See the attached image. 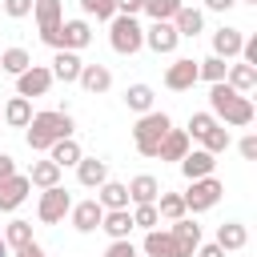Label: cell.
<instances>
[{
	"label": "cell",
	"instance_id": "cell-1",
	"mask_svg": "<svg viewBox=\"0 0 257 257\" xmlns=\"http://www.w3.org/2000/svg\"><path fill=\"white\" fill-rule=\"evenodd\" d=\"M72 116H68V108H48V112H32V120H28V128H24V141H28V149L32 153H48L56 141H64V137H72Z\"/></svg>",
	"mask_w": 257,
	"mask_h": 257
},
{
	"label": "cell",
	"instance_id": "cell-2",
	"mask_svg": "<svg viewBox=\"0 0 257 257\" xmlns=\"http://www.w3.org/2000/svg\"><path fill=\"white\" fill-rule=\"evenodd\" d=\"M209 112H213L225 128H245V124H253V116H257L253 100L241 96V92H233L225 80H221V84H209Z\"/></svg>",
	"mask_w": 257,
	"mask_h": 257
},
{
	"label": "cell",
	"instance_id": "cell-3",
	"mask_svg": "<svg viewBox=\"0 0 257 257\" xmlns=\"http://www.w3.org/2000/svg\"><path fill=\"white\" fill-rule=\"evenodd\" d=\"M173 128V120H169V112H145L137 124H133V145H137V153L141 157H157V149H161V141H165V133Z\"/></svg>",
	"mask_w": 257,
	"mask_h": 257
},
{
	"label": "cell",
	"instance_id": "cell-4",
	"mask_svg": "<svg viewBox=\"0 0 257 257\" xmlns=\"http://www.w3.org/2000/svg\"><path fill=\"white\" fill-rule=\"evenodd\" d=\"M108 44L120 56H137L145 48V28L137 24V16H112L108 20Z\"/></svg>",
	"mask_w": 257,
	"mask_h": 257
},
{
	"label": "cell",
	"instance_id": "cell-5",
	"mask_svg": "<svg viewBox=\"0 0 257 257\" xmlns=\"http://www.w3.org/2000/svg\"><path fill=\"white\" fill-rule=\"evenodd\" d=\"M181 197H185V213H209L225 197V185L217 177H201V181H189V193Z\"/></svg>",
	"mask_w": 257,
	"mask_h": 257
},
{
	"label": "cell",
	"instance_id": "cell-6",
	"mask_svg": "<svg viewBox=\"0 0 257 257\" xmlns=\"http://www.w3.org/2000/svg\"><path fill=\"white\" fill-rule=\"evenodd\" d=\"M68 209H72V193H68L64 185L40 189V205H36V217H40L44 225H56V221H64V217H68Z\"/></svg>",
	"mask_w": 257,
	"mask_h": 257
},
{
	"label": "cell",
	"instance_id": "cell-7",
	"mask_svg": "<svg viewBox=\"0 0 257 257\" xmlns=\"http://www.w3.org/2000/svg\"><path fill=\"white\" fill-rule=\"evenodd\" d=\"M169 237H173V257H193L197 245H201V225L181 217V221L169 225Z\"/></svg>",
	"mask_w": 257,
	"mask_h": 257
},
{
	"label": "cell",
	"instance_id": "cell-8",
	"mask_svg": "<svg viewBox=\"0 0 257 257\" xmlns=\"http://www.w3.org/2000/svg\"><path fill=\"white\" fill-rule=\"evenodd\" d=\"M48 88H52V72H48L44 64H28V68L16 76V96H24V100L44 96Z\"/></svg>",
	"mask_w": 257,
	"mask_h": 257
},
{
	"label": "cell",
	"instance_id": "cell-9",
	"mask_svg": "<svg viewBox=\"0 0 257 257\" xmlns=\"http://www.w3.org/2000/svg\"><path fill=\"white\" fill-rule=\"evenodd\" d=\"M145 44H149L157 56H173L177 44H181V36H177V28H173L169 20H153V24L145 28Z\"/></svg>",
	"mask_w": 257,
	"mask_h": 257
},
{
	"label": "cell",
	"instance_id": "cell-10",
	"mask_svg": "<svg viewBox=\"0 0 257 257\" xmlns=\"http://www.w3.org/2000/svg\"><path fill=\"white\" fill-rule=\"evenodd\" d=\"M241 44H245V32L233 28V24H221V28L213 32V56H221L225 64L241 56Z\"/></svg>",
	"mask_w": 257,
	"mask_h": 257
},
{
	"label": "cell",
	"instance_id": "cell-11",
	"mask_svg": "<svg viewBox=\"0 0 257 257\" xmlns=\"http://www.w3.org/2000/svg\"><path fill=\"white\" fill-rule=\"evenodd\" d=\"M193 84H197V60H193V56H177V60L165 68V88L185 92V88H193Z\"/></svg>",
	"mask_w": 257,
	"mask_h": 257
},
{
	"label": "cell",
	"instance_id": "cell-12",
	"mask_svg": "<svg viewBox=\"0 0 257 257\" xmlns=\"http://www.w3.org/2000/svg\"><path fill=\"white\" fill-rule=\"evenodd\" d=\"M68 217H72V229H76V233H96V229H100L104 209L96 205V197H88V201H72Z\"/></svg>",
	"mask_w": 257,
	"mask_h": 257
},
{
	"label": "cell",
	"instance_id": "cell-13",
	"mask_svg": "<svg viewBox=\"0 0 257 257\" xmlns=\"http://www.w3.org/2000/svg\"><path fill=\"white\" fill-rule=\"evenodd\" d=\"M181 173H185V181H201V177H213V169H217V157L213 153H205V149H189L181 161Z\"/></svg>",
	"mask_w": 257,
	"mask_h": 257
},
{
	"label": "cell",
	"instance_id": "cell-14",
	"mask_svg": "<svg viewBox=\"0 0 257 257\" xmlns=\"http://www.w3.org/2000/svg\"><path fill=\"white\" fill-rule=\"evenodd\" d=\"M28 193H32V185H28V177H24V173L8 177V181L0 185V213H16V209L28 201Z\"/></svg>",
	"mask_w": 257,
	"mask_h": 257
},
{
	"label": "cell",
	"instance_id": "cell-15",
	"mask_svg": "<svg viewBox=\"0 0 257 257\" xmlns=\"http://www.w3.org/2000/svg\"><path fill=\"white\" fill-rule=\"evenodd\" d=\"M80 52H68V48H56L52 52V80H64V84H76V76H80Z\"/></svg>",
	"mask_w": 257,
	"mask_h": 257
},
{
	"label": "cell",
	"instance_id": "cell-16",
	"mask_svg": "<svg viewBox=\"0 0 257 257\" xmlns=\"http://www.w3.org/2000/svg\"><path fill=\"white\" fill-rule=\"evenodd\" d=\"M88 44H92V28H88V20H64V24H60V48L80 52V48H88Z\"/></svg>",
	"mask_w": 257,
	"mask_h": 257
},
{
	"label": "cell",
	"instance_id": "cell-17",
	"mask_svg": "<svg viewBox=\"0 0 257 257\" xmlns=\"http://www.w3.org/2000/svg\"><path fill=\"white\" fill-rule=\"evenodd\" d=\"M76 84H80L84 92L100 96V92H108V88H112V72H108L104 64H80V76H76Z\"/></svg>",
	"mask_w": 257,
	"mask_h": 257
},
{
	"label": "cell",
	"instance_id": "cell-18",
	"mask_svg": "<svg viewBox=\"0 0 257 257\" xmlns=\"http://www.w3.org/2000/svg\"><path fill=\"white\" fill-rule=\"evenodd\" d=\"M169 24L177 28V36H181V40H185V36L193 40V36H201V32H205V12H201V8H189V4H181V12H177Z\"/></svg>",
	"mask_w": 257,
	"mask_h": 257
},
{
	"label": "cell",
	"instance_id": "cell-19",
	"mask_svg": "<svg viewBox=\"0 0 257 257\" xmlns=\"http://www.w3.org/2000/svg\"><path fill=\"white\" fill-rule=\"evenodd\" d=\"M76 181H80L84 189H100V185L108 181V165H104L100 157H80V161H76Z\"/></svg>",
	"mask_w": 257,
	"mask_h": 257
},
{
	"label": "cell",
	"instance_id": "cell-20",
	"mask_svg": "<svg viewBox=\"0 0 257 257\" xmlns=\"http://www.w3.org/2000/svg\"><path fill=\"white\" fill-rule=\"evenodd\" d=\"M124 189H128V201H133V205H157V197H161V181L149 177V173L133 177Z\"/></svg>",
	"mask_w": 257,
	"mask_h": 257
},
{
	"label": "cell",
	"instance_id": "cell-21",
	"mask_svg": "<svg viewBox=\"0 0 257 257\" xmlns=\"http://www.w3.org/2000/svg\"><path fill=\"white\" fill-rule=\"evenodd\" d=\"M189 149H193L189 133H185V128H169L165 141H161V149H157V157H161V161H181Z\"/></svg>",
	"mask_w": 257,
	"mask_h": 257
},
{
	"label": "cell",
	"instance_id": "cell-22",
	"mask_svg": "<svg viewBox=\"0 0 257 257\" xmlns=\"http://www.w3.org/2000/svg\"><path fill=\"white\" fill-rule=\"evenodd\" d=\"M60 173H64V169H60V165H52V161L44 157V161H32V169H28L24 177H28V185H32V189H52V185H60Z\"/></svg>",
	"mask_w": 257,
	"mask_h": 257
},
{
	"label": "cell",
	"instance_id": "cell-23",
	"mask_svg": "<svg viewBox=\"0 0 257 257\" xmlns=\"http://www.w3.org/2000/svg\"><path fill=\"white\" fill-rule=\"evenodd\" d=\"M100 229H104L112 241H128V233H133V213H128V209H108V213L100 217Z\"/></svg>",
	"mask_w": 257,
	"mask_h": 257
},
{
	"label": "cell",
	"instance_id": "cell-24",
	"mask_svg": "<svg viewBox=\"0 0 257 257\" xmlns=\"http://www.w3.org/2000/svg\"><path fill=\"white\" fill-rule=\"evenodd\" d=\"M217 245H221L225 253H237V249L249 245V229H245L241 221H225V225H217Z\"/></svg>",
	"mask_w": 257,
	"mask_h": 257
},
{
	"label": "cell",
	"instance_id": "cell-25",
	"mask_svg": "<svg viewBox=\"0 0 257 257\" xmlns=\"http://www.w3.org/2000/svg\"><path fill=\"white\" fill-rule=\"evenodd\" d=\"M225 84H229L233 92L249 96V92L257 88V68H253V64H229V72H225Z\"/></svg>",
	"mask_w": 257,
	"mask_h": 257
},
{
	"label": "cell",
	"instance_id": "cell-26",
	"mask_svg": "<svg viewBox=\"0 0 257 257\" xmlns=\"http://www.w3.org/2000/svg\"><path fill=\"white\" fill-rule=\"evenodd\" d=\"M84 153H80V145H76V137H64V141H56L52 149H48V161L52 165H60V169H76V161H80Z\"/></svg>",
	"mask_w": 257,
	"mask_h": 257
},
{
	"label": "cell",
	"instance_id": "cell-27",
	"mask_svg": "<svg viewBox=\"0 0 257 257\" xmlns=\"http://www.w3.org/2000/svg\"><path fill=\"white\" fill-rule=\"evenodd\" d=\"M96 205L108 213V209H128V189L120 185V181H104L100 189H96Z\"/></svg>",
	"mask_w": 257,
	"mask_h": 257
},
{
	"label": "cell",
	"instance_id": "cell-28",
	"mask_svg": "<svg viewBox=\"0 0 257 257\" xmlns=\"http://www.w3.org/2000/svg\"><path fill=\"white\" fill-rule=\"evenodd\" d=\"M28 120H32V100L12 96V100L4 104V124H8V128H28Z\"/></svg>",
	"mask_w": 257,
	"mask_h": 257
},
{
	"label": "cell",
	"instance_id": "cell-29",
	"mask_svg": "<svg viewBox=\"0 0 257 257\" xmlns=\"http://www.w3.org/2000/svg\"><path fill=\"white\" fill-rule=\"evenodd\" d=\"M0 237H4V245L16 253V249L32 245V221H20V217H16V221H8V225H4V233H0Z\"/></svg>",
	"mask_w": 257,
	"mask_h": 257
},
{
	"label": "cell",
	"instance_id": "cell-30",
	"mask_svg": "<svg viewBox=\"0 0 257 257\" xmlns=\"http://www.w3.org/2000/svg\"><path fill=\"white\" fill-rule=\"evenodd\" d=\"M32 16H36L40 28H52V24L64 20V4L60 0H32Z\"/></svg>",
	"mask_w": 257,
	"mask_h": 257
},
{
	"label": "cell",
	"instance_id": "cell-31",
	"mask_svg": "<svg viewBox=\"0 0 257 257\" xmlns=\"http://www.w3.org/2000/svg\"><path fill=\"white\" fill-rule=\"evenodd\" d=\"M28 64H32V56H28V48H20V44H12V48L0 52V68H4L8 76H20Z\"/></svg>",
	"mask_w": 257,
	"mask_h": 257
},
{
	"label": "cell",
	"instance_id": "cell-32",
	"mask_svg": "<svg viewBox=\"0 0 257 257\" xmlns=\"http://www.w3.org/2000/svg\"><path fill=\"white\" fill-rule=\"evenodd\" d=\"M153 100H157V96H153L149 84H128V88H124V104H128L133 112H141V116L153 112Z\"/></svg>",
	"mask_w": 257,
	"mask_h": 257
},
{
	"label": "cell",
	"instance_id": "cell-33",
	"mask_svg": "<svg viewBox=\"0 0 257 257\" xmlns=\"http://www.w3.org/2000/svg\"><path fill=\"white\" fill-rule=\"evenodd\" d=\"M157 217H161V221H181V217H185V197L161 189V197H157Z\"/></svg>",
	"mask_w": 257,
	"mask_h": 257
},
{
	"label": "cell",
	"instance_id": "cell-34",
	"mask_svg": "<svg viewBox=\"0 0 257 257\" xmlns=\"http://www.w3.org/2000/svg\"><path fill=\"white\" fill-rule=\"evenodd\" d=\"M145 257H173V237H169V229H149V233H145Z\"/></svg>",
	"mask_w": 257,
	"mask_h": 257
},
{
	"label": "cell",
	"instance_id": "cell-35",
	"mask_svg": "<svg viewBox=\"0 0 257 257\" xmlns=\"http://www.w3.org/2000/svg\"><path fill=\"white\" fill-rule=\"evenodd\" d=\"M225 72H229V64H225L221 56H205V60H197V80L221 84V80H225Z\"/></svg>",
	"mask_w": 257,
	"mask_h": 257
},
{
	"label": "cell",
	"instance_id": "cell-36",
	"mask_svg": "<svg viewBox=\"0 0 257 257\" xmlns=\"http://www.w3.org/2000/svg\"><path fill=\"white\" fill-rule=\"evenodd\" d=\"M217 124H221V120H217L213 112H193V116H189V128H185V133H189V141H205V137H209V133H213Z\"/></svg>",
	"mask_w": 257,
	"mask_h": 257
},
{
	"label": "cell",
	"instance_id": "cell-37",
	"mask_svg": "<svg viewBox=\"0 0 257 257\" xmlns=\"http://www.w3.org/2000/svg\"><path fill=\"white\" fill-rule=\"evenodd\" d=\"M141 12H149L153 20H173V16L181 12V0H145Z\"/></svg>",
	"mask_w": 257,
	"mask_h": 257
},
{
	"label": "cell",
	"instance_id": "cell-38",
	"mask_svg": "<svg viewBox=\"0 0 257 257\" xmlns=\"http://www.w3.org/2000/svg\"><path fill=\"white\" fill-rule=\"evenodd\" d=\"M229 145H233V137H229V128H225V124H217V128L201 141V149H205V153H213V157H217V153H225Z\"/></svg>",
	"mask_w": 257,
	"mask_h": 257
},
{
	"label": "cell",
	"instance_id": "cell-39",
	"mask_svg": "<svg viewBox=\"0 0 257 257\" xmlns=\"http://www.w3.org/2000/svg\"><path fill=\"white\" fill-rule=\"evenodd\" d=\"M157 225H161L157 205H137V209H133V229H145V233H149V229H157Z\"/></svg>",
	"mask_w": 257,
	"mask_h": 257
},
{
	"label": "cell",
	"instance_id": "cell-40",
	"mask_svg": "<svg viewBox=\"0 0 257 257\" xmlns=\"http://www.w3.org/2000/svg\"><path fill=\"white\" fill-rule=\"evenodd\" d=\"M80 12L84 16H96V20H112L116 16V4L112 0H80Z\"/></svg>",
	"mask_w": 257,
	"mask_h": 257
},
{
	"label": "cell",
	"instance_id": "cell-41",
	"mask_svg": "<svg viewBox=\"0 0 257 257\" xmlns=\"http://www.w3.org/2000/svg\"><path fill=\"white\" fill-rule=\"evenodd\" d=\"M0 8H4L12 20H24V16L32 12V0H0Z\"/></svg>",
	"mask_w": 257,
	"mask_h": 257
},
{
	"label": "cell",
	"instance_id": "cell-42",
	"mask_svg": "<svg viewBox=\"0 0 257 257\" xmlns=\"http://www.w3.org/2000/svg\"><path fill=\"white\" fill-rule=\"evenodd\" d=\"M237 153H241L245 161H257V137H253V133H245V137L237 141Z\"/></svg>",
	"mask_w": 257,
	"mask_h": 257
},
{
	"label": "cell",
	"instance_id": "cell-43",
	"mask_svg": "<svg viewBox=\"0 0 257 257\" xmlns=\"http://www.w3.org/2000/svg\"><path fill=\"white\" fill-rule=\"evenodd\" d=\"M104 257H137V249H133V241H112L104 249Z\"/></svg>",
	"mask_w": 257,
	"mask_h": 257
},
{
	"label": "cell",
	"instance_id": "cell-44",
	"mask_svg": "<svg viewBox=\"0 0 257 257\" xmlns=\"http://www.w3.org/2000/svg\"><path fill=\"white\" fill-rule=\"evenodd\" d=\"M116 4V16H137L145 8V0H112Z\"/></svg>",
	"mask_w": 257,
	"mask_h": 257
},
{
	"label": "cell",
	"instance_id": "cell-45",
	"mask_svg": "<svg viewBox=\"0 0 257 257\" xmlns=\"http://www.w3.org/2000/svg\"><path fill=\"white\" fill-rule=\"evenodd\" d=\"M8 177H16V161H12L8 153H0V185H4Z\"/></svg>",
	"mask_w": 257,
	"mask_h": 257
},
{
	"label": "cell",
	"instance_id": "cell-46",
	"mask_svg": "<svg viewBox=\"0 0 257 257\" xmlns=\"http://www.w3.org/2000/svg\"><path fill=\"white\" fill-rule=\"evenodd\" d=\"M193 257H225V249L213 241V245H197V253H193Z\"/></svg>",
	"mask_w": 257,
	"mask_h": 257
},
{
	"label": "cell",
	"instance_id": "cell-47",
	"mask_svg": "<svg viewBox=\"0 0 257 257\" xmlns=\"http://www.w3.org/2000/svg\"><path fill=\"white\" fill-rule=\"evenodd\" d=\"M233 4H237V0H205V8H209V12H229Z\"/></svg>",
	"mask_w": 257,
	"mask_h": 257
},
{
	"label": "cell",
	"instance_id": "cell-48",
	"mask_svg": "<svg viewBox=\"0 0 257 257\" xmlns=\"http://www.w3.org/2000/svg\"><path fill=\"white\" fill-rule=\"evenodd\" d=\"M12 257H44V249H40V245L32 241V245H24V249H16Z\"/></svg>",
	"mask_w": 257,
	"mask_h": 257
},
{
	"label": "cell",
	"instance_id": "cell-49",
	"mask_svg": "<svg viewBox=\"0 0 257 257\" xmlns=\"http://www.w3.org/2000/svg\"><path fill=\"white\" fill-rule=\"evenodd\" d=\"M0 257H8V245H4V237H0Z\"/></svg>",
	"mask_w": 257,
	"mask_h": 257
},
{
	"label": "cell",
	"instance_id": "cell-50",
	"mask_svg": "<svg viewBox=\"0 0 257 257\" xmlns=\"http://www.w3.org/2000/svg\"><path fill=\"white\" fill-rule=\"evenodd\" d=\"M237 4H257V0H237Z\"/></svg>",
	"mask_w": 257,
	"mask_h": 257
}]
</instances>
